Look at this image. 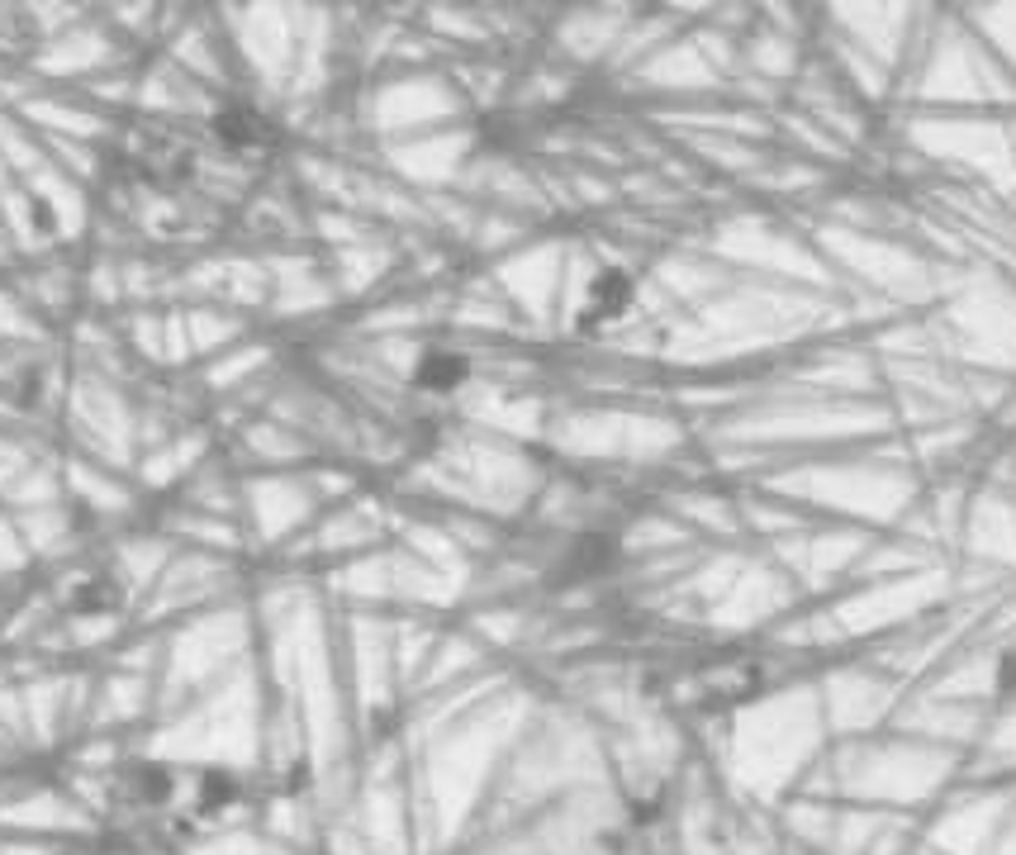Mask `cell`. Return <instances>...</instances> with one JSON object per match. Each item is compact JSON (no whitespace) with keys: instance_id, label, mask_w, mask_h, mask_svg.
I'll use <instances>...</instances> for the list:
<instances>
[{"instance_id":"1","label":"cell","mask_w":1016,"mask_h":855,"mask_svg":"<svg viewBox=\"0 0 1016 855\" xmlns=\"http://www.w3.org/2000/svg\"><path fill=\"white\" fill-rule=\"evenodd\" d=\"M632 300V281L622 271H604L594 285H590V314L584 319H604V314H618L622 305Z\"/></svg>"},{"instance_id":"2","label":"cell","mask_w":1016,"mask_h":855,"mask_svg":"<svg viewBox=\"0 0 1016 855\" xmlns=\"http://www.w3.org/2000/svg\"><path fill=\"white\" fill-rule=\"evenodd\" d=\"M466 375V361L461 357H451V352H428L423 357V367H419V381L423 385H433V391H451L456 381Z\"/></svg>"},{"instance_id":"3","label":"cell","mask_w":1016,"mask_h":855,"mask_svg":"<svg viewBox=\"0 0 1016 855\" xmlns=\"http://www.w3.org/2000/svg\"><path fill=\"white\" fill-rule=\"evenodd\" d=\"M219 128H224V138H233V142L262 138V120H257V114H247V110H228L224 120H219Z\"/></svg>"}]
</instances>
